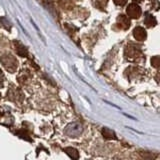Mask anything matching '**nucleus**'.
<instances>
[{"label":"nucleus","instance_id":"20e7f679","mask_svg":"<svg viewBox=\"0 0 160 160\" xmlns=\"http://www.w3.org/2000/svg\"><path fill=\"white\" fill-rule=\"evenodd\" d=\"M126 12L128 14V16L133 19H138L140 16H141V13H142L141 8H140L138 6V4H136V3L129 4L126 9Z\"/></svg>","mask_w":160,"mask_h":160},{"label":"nucleus","instance_id":"9d476101","mask_svg":"<svg viewBox=\"0 0 160 160\" xmlns=\"http://www.w3.org/2000/svg\"><path fill=\"white\" fill-rule=\"evenodd\" d=\"M102 135H103V137L106 139H116V135H115L114 131H112V130L109 128H103Z\"/></svg>","mask_w":160,"mask_h":160},{"label":"nucleus","instance_id":"f8f14e48","mask_svg":"<svg viewBox=\"0 0 160 160\" xmlns=\"http://www.w3.org/2000/svg\"><path fill=\"white\" fill-rule=\"evenodd\" d=\"M151 64H152L153 67L158 68L159 67V64H160L159 56H154V57H152V59H151Z\"/></svg>","mask_w":160,"mask_h":160},{"label":"nucleus","instance_id":"1a4fd4ad","mask_svg":"<svg viewBox=\"0 0 160 160\" xmlns=\"http://www.w3.org/2000/svg\"><path fill=\"white\" fill-rule=\"evenodd\" d=\"M144 23L147 27H153L157 24V21L152 14L146 13V16H145V19H144Z\"/></svg>","mask_w":160,"mask_h":160},{"label":"nucleus","instance_id":"423d86ee","mask_svg":"<svg viewBox=\"0 0 160 160\" xmlns=\"http://www.w3.org/2000/svg\"><path fill=\"white\" fill-rule=\"evenodd\" d=\"M133 36L134 38L137 40V41H144L145 39L147 37V33H146V30L142 27H136L134 28L133 30Z\"/></svg>","mask_w":160,"mask_h":160},{"label":"nucleus","instance_id":"0eeeda50","mask_svg":"<svg viewBox=\"0 0 160 160\" xmlns=\"http://www.w3.org/2000/svg\"><path fill=\"white\" fill-rule=\"evenodd\" d=\"M117 25L120 27V29L127 30L130 27V20L127 16L123 14H120L117 17Z\"/></svg>","mask_w":160,"mask_h":160},{"label":"nucleus","instance_id":"ddd939ff","mask_svg":"<svg viewBox=\"0 0 160 160\" xmlns=\"http://www.w3.org/2000/svg\"><path fill=\"white\" fill-rule=\"evenodd\" d=\"M108 0H96V5L100 8H103L106 6V3H107Z\"/></svg>","mask_w":160,"mask_h":160},{"label":"nucleus","instance_id":"7ed1b4c3","mask_svg":"<svg viewBox=\"0 0 160 160\" xmlns=\"http://www.w3.org/2000/svg\"><path fill=\"white\" fill-rule=\"evenodd\" d=\"M7 98L14 102H20V101H22V99H23V94L20 89L16 87H12L8 90Z\"/></svg>","mask_w":160,"mask_h":160},{"label":"nucleus","instance_id":"2eb2a0df","mask_svg":"<svg viewBox=\"0 0 160 160\" xmlns=\"http://www.w3.org/2000/svg\"><path fill=\"white\" fill-rule=\"evenodd\" d=\"M3 80H4V75L2 73V71L0 70V87H2L3 85Z\"/></svg>","mask_w":160,"mask_h":160},{"label":"nucleus","instance_id":"f03ea898","mask_svg":"<svg viewBox=\"0 0 160 160\" xmlns=\"http://www.w3.org/2000/svg\"><path fill=\"white\" fill-rule=\"evenodd\" d=\"M0 62L2 63L4 68L10 73H14L18 67V61L16 60V58L10 53L3 54L2 56L0 57Z\"/></svg>","mask_w":160,"mask_h":160},{"label":"nucleus","instance_id":"f257e3e1","mask_svg":"<svg viewBox=\"0 0 160 160\" xmlns=\"http://www.w3.org/2000/svg\"><path fill=\"white\" fill-rule=\"evenodd\" d=\"M124 55L126 59L130 60V61H134V62H139L144 59L141 49L137 46H134L132 44H129L125 47Z\"/></svg>","mask_w":160,"mask_h":160},{"label":"nucleus","instance_id":"9b49d317","mask_svg":"<svg viewBox=\"0 0 160 160\" xmlns=\"http://www.w3.org/2000/svg\"><path fill=\"white\" fill-rule=\"evenodd\" d=\"M64 151L66 152V154H68L71 158H74V159H78L79 158V153L75 148L67 147V148H64Z\"/></svg>","mask_w":160,"mask_h":160},{"label":"nucleus","instance_id":"4468645a","mask_svg":"<svg viewBox=\"0 0 160 160\" xmlns=\"http://www.w3.org/2000/svg\"><path fill=\"white\" fill-rule=\"evenodd\" d=\"M114 3L118 5V6H124L127 3V0H113Z\"/></svg>","mask_w":160,"mask_h":160},{"label":"nucleus","instance_id":"6e6552de","mask_svg":"<svg viewBox=\"0 0 160 160\" xmlns=\"http://www.w3.org/2000/svg\"><path fill=\"white\" fill-rule=\"evenodd\" d=\"M14 44H15V50H16V53L19 55V56L21 57H26L28 55V50L27 48L23 46L21 43H19L17 41H14Z\"/></svg>","mask_w":160,"mask_h":160},{"label":"nucleus","instance_id":"39448f33","mask_svg":"<svg viewBox=\"0 0 160 160\" xmlns=\"http://www.w3.org/2000/svg\"><path fill=\"white\" fill-rule=\"evenodd\" d=\"M81 132H82V126L79 125L78 123L69 124L66 127V130H65V133L70 137H77Z\"/></svg>","mask_w":160,"mask_h":160},{"label":"nucleus","instance_id":"dca6fc26","mask_svg":"<svg viewBox=\"0 0 160 160\" xmlns=\"http://www.w3.org/2000/svg\"><path fill=\"white\" fill-rule=\"evenodd\" d=\"M134 2H136V3H139V2H141V1H143V0H133Z\"/></svg>","mask_w":160,"mask_h":160}]
</instances>
